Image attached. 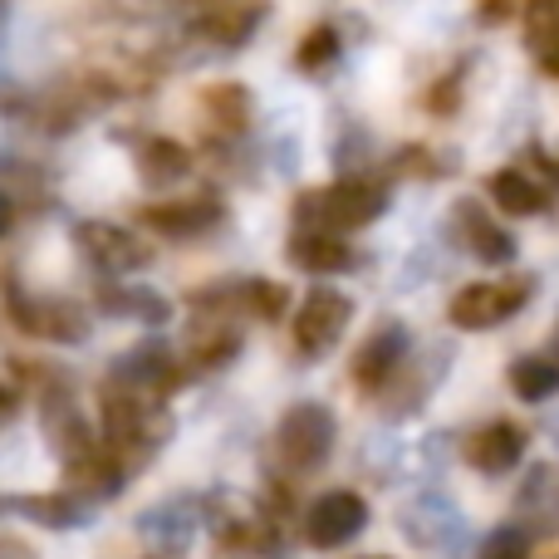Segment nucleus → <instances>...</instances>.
I'll use <instances>...</instances> for the list:
<instances>
[{"mask_svg": "<svg viewBox=\"0 0 559 559\" xmlns=\"http://www.w3.org/2000/svg\"><path fill=\"white\" fill-rule=\"evenodd\" d=\"M241 305H246V314H255V319H280L289 309V289L280 285V280H246Z\"/></svg>", "mask_w": 559, "mask_h": 559, "instance_id": "obj_18", "label": "nucleus"}, {"mask_svg": "<svg viewBox=\"0 0 559 559\" xmlns=\"http://www.w3.org/2000/svg\"><path fill=\"white\" fill-rule=\"evenodd\" d=\"M486 192H491V202L501 206L506 216H540L545 206H550V192H545L531 173H521V167H501V173L486 182Z\"/></svg>", "mask_w": 559, "mask_h": 559, "instance_id": "obj_13", "label": "nucleus"}, {"mask_svg": "<svg viewBox=\"0 0 559 559\" xmlns=\"http://www.w3.org/2000/svg\"><path fill=\"white\" fill-rule=\"evenodd\" d=\"M285 255L295 271H309V275H338L354 265V251H348L344 236L329 231V226H305V231H295Z\"/></svg>", "mask_w": 559, "mask_h": 559, "instance_id": "obj_12", "label": "nucleus"}, {"mask_svg": "<svg viewBox=\"0 0 559 559\" xmlns=\"http://www.w3.org/2000/svg\"><path fill=\"white\" fill-rule=\"evenodd\" d=\"M403 358H407V329L397 324V319H383V324L364 338V348L354 354V383L383 388L388 378L403 368Z\"/></svg>", "mask_w": 559, "mask_h": 559, "instance_id": "obj_8", "label": "nucleus"}, {"mask_svg": "<svg viewBox=\"0 0 559 559\" xmlns=\"http://www.w3.org/2000/svg\"><path fill=\"white\" fill-rule=\"evenodd\" d=\"M383 212H388V187L368 182V177H348V182L295 197V222L299 226H329V231H358V226L378 222Z\"/></svg>", "mask_w": 559, "mask_h": 559, "instance_id": "obj_1", "label": "nucleus"}, {"mask_svg": "<svg viewBox=\"0 0 559 559\" xmlns=\"http://www.w3.org/2000/svg\"><path fill=\"white\" fill-rule=\"evenodd\" d=\"M79 246L84 255L108 275H128V271H143L153 261V246H143L133 231L123 226H108V222H84L79 226Z\"/></svg>", "mask_w": 559, "mask_h": 559, "instance_id": "obj_7", "label": "nucleus"}, {"mask_svg": "<svg viewBox=\"0 0 559 559\" xmlns=\"http://www.w3.org/2000/svg\"><path fill=\"white\" fill-rule=\"evenodd\" d=\"M236 354H241V334H226V329L222 334H212V338H202V344L192 348V358L202 368H222L226 358H236Z\"/></svg>", "mask_w": 559, "mask_h": 559, "instance_id": "obj_22", "label": "nucleus"}, {"mask_svg": "<svg viewBox=\"0 0 559 559\" xmlns=\"http://www.w3.org/2000/svg\"><path fill=\"white\" fill-rule=\"evenodd\" d=\"M348 319H354V299H348L344 289H324V285L309 289L295 314V348L305 358H324L329 348L344 338Z\"/></svg>", "mask_w": 559, "mask_h": 559, "instance_id": "obj_4", "label": "nucleus"}, {"mask_svg": "<svg viewBox=\"0 0 559 559\" xmlns=\"http://www.w3.org/2000/svg\"><path fill=\"white\" fill-rule=\"evenodd\" d=\"M261 15H265V5H255V0H246V5H216L212 15H206V35H212L216 45H241V39L261 25Z\"/></svg>", "mask_w": 559, "mask_h": 559, "instance_id": "obj_17", "label": "nucleus"}, {"mask_svg": "<svg viewBox=\"0 0 559 559\" xmlns=\"http://www.w3.org/2000/svg\"><path fill=\"white\" fill-rule=\"evenodd\" d=\"M10 222H15V206H10V197L0 192V236L10 231Z\"/></svg>", "mask_w": 559, "mask_h": 559, "instance_id": "obj_25", "label": "nucleus"}, {"mask_svg": "<svg viewBox=\"0 0 559 559\" xmlns=\"http://www.w3.org/2000/svg\"><path fill=\"white\" fill-rule=\"evenodd\" d=\"M535 295V280H481V285H462L447 305V319L466 334H481V329H496L506 319H515Z\"/></svg>", "mask_w": 559, "mask_h": 559, "instance_id": "obj_3", "label": "nucleus"}, {"mask_svg": "<svg viewBox=\"0 0 559 559\" xmlns=\"http://www.w3.org/2000/svg\"><path fill=\"white\" fill-rule=\"evenodd\" d=\"M334 437H338V423L324 403H295L275 427V456L295 476L319 472L329 462V452H334Z\"/></svg>", "mask_w": 559, "mask_h": 559, "instance_id": "obj_2", "label": "nucleus"}, {"mask_svg": "<svg viewBox=\"0 0 559 559\" xmlns=\"http://www.w3.org/2000/svg\"><path fill=\"white\" fill-rule=\"evenodd\" d=\"M531 545H535V540H531V531H521V521H515V525H506V531L486 535L481 550H486V555H525Z\"/></svg>", "mask_w": 559, "mask_h": 559, "instance_id": "obj_23", "label": "nucleus"}, {"mask_svg": "<svg viewBox=\"0 0 559 559\" xmlns=\"http://www.w3.org/2000/svg\"><path fill=\"white\" fill-rule=\"evenodd\" d=\"M334 55H338V29H334V25H314L305 39H299L295 64H299V69H324Z\"/></svg>", "mask_w": 559, "mask_h": 559, "instance_id": "obj_20", "label": "nucleus"}, {"mask_svg": "<svg viewBox=\"0 0 559 559\" xmlns=\"http://www.w3.org/2000/svg\"><path fill=\"white\" fill-rule=\"evenodd\" d=\"M555 432H559V423H555Z\"/></svg>", "mask_w": 559, "mask_h": 559, "instance_id": "obj_28", "label": "nucleus"}, {"mask_svg": "<svg viewBox=\"0 0 559 559\" xmlns=\"http://www.w3.org/2000/svg\"><path fill=\"white\" fill-rule=\"evenodd\" d=\"M368 525V506L358 491H324L314 506L305 511V540L314 550H344L364 535Z\"/></svg>", "mask_w": 559, "mask_h": 559, "instance_id": "obj_5", "label": "nucleus"}, {"mask_svg": "<svg viewBox=\"0 0 559 559\" xmlns=\"http://www.w3.org/2000/svg\"><path fill=\"white\" fill-rule=\"evenodd\" d=\"M525 35H531V49H550L559 39V0H525Z\"/></svg>", "mask_w": 559, "mask_h": 559, "instance_id": "obj_19", "label": "nucleus"}, {"mask_svg": "<svg viewBox=\"0 0 559 559\" xmlns=\"http://www.w3.org/2000/svg\"><path fill=\"white\" fill-rule=\"evenodd\" d=\"M550 354L559 358V329H555V338H550Z\"/></svg>", "mask_w": 559, "mask_h": 559, "instance_id": "obj_27", "label": "nucleus"}, {"mask_svg": "<svg viewBox=\"0 0 559 559\" xmlns=\"http://www.w3.org/2000/svg\"><path fill=\"white\" fill-rule=\"evenodd\" d=\"M511 0H476V20L481 25H501V20H511Z\"/></svg>", "mask_w": 559, "mask_h": 559, "instance_id": "obj_24", "label": "nucleus"}, {"mask_svg": "<svg viewBox=\"0 0 559 559\" xmlns=\"http://www.w3.org/2000/svg\"><path fill=\"white\" fill-rule=\"evenodd\" d=\"M10 305H15V329L49 344H84L88 338V314L69 299H20V289H10Z\"/></svg>", "mask_w": 559, "mask_h": 559, "instance_id": "obj_6", "label": "nucleus"}, {"mask_svg": "<svg viewBox=\"0 0 559 559\" xmlns=\"http://www.w3.org/2000/svg\"><path fill=\"white\" fill-rule=\"evenodd\" d=\"M20 506H25V515H35L39 525H49V531H64L79 515L69 496H29V501H20Z\"/></svg>", "mask_w": 559, "mask_h": 559, "instance_id": "obj_21", "label": "nucleus"}, {"mask_svg": "<svg viewBox=\"0 0 559 559\" xmlns=\"http://www.w3.org/2000/svg\"><path fill=\"white\" fill-rule=\"evenodd\" d=\"M456 231H462L466 251H472L481 265H511L515 261V236L506 231L501 222H491L476 202H456Z\"/></svg>", "mask_w": 559, "mask_h": 559, "instance_id": "obj_11", "label": "nucleus"}, {"mask_svg": "<svg viewBox=\"0 0 559 559\" xmlns=\"http://www.w3.org/2000/svg\"><path fill=\"white\" fill-rule=\"evenodd\" d=\"M10 413H15V393H10V388H0V423H5Z\"/></svg>", "mask_w": 559, "mask_h": 559, "instance_id": "obj_26", "label": "nucleus"}, {"mask_svg": "<svg viewBox=\"0 0 559 559\" xmlns=\"http://www.w3.org/2000/svg\"><path fill=\"white\" fill-rule=\"evenodd\" d=\"M511 388L521 403H545V397H555L559 393V358H515Z\"/></svg>", "mask_w": 559, "mask_h": 559, "instance_id": "obj_15", "label": "nucleus"}, {"mask_svg": "<svg viewBox=\"0 0 559 559\" xmlns=\"http://www.w3.org/2000/svg\"><path fill=\"white\" fill-rule=\"evenodd\" d=\"M525 447H531L525 427H515V423H486L481 432L466 442V462H472L476 472H486V476H506V472H515V466H521Z\"/></svg>", "mask_w": 559, "mask_h": 559, "instance_id": "obj_10", "label": "nucleus"}, {"mask_svg": "<svg viewBox=\"0 0 559 559\" xmlns=\"http://www.w3.org/2000/svg\"><path fill=\"white\" fill-rule=\"evenodd\" d=\"M138 222L153 236H173V241H187V236H206L216 222H222V206L212 197H197V202H147L138 206Z\"/></svg>", "mask_w": 559, "mask_h": 559, "instance_id": "obj_9", "label": "nucleus"}, {"mask_svg": "<svg viewBox=\"0 0 559 559\" xmlns=\"http://www.w3.org/2000/svg\"><path fill=\"white\" fill-rule=\"evenodd\" d=\"M202 114L216 133H246L251 128V94H246V84H212L202 94Z\"/></svg>", "mask_w": 559, "mask_h": 559, "instance_id": "obj_14", "label": "nucleus"}, {"mask_svg": "<svg viewBox=\"0 0 559 559\" xmlns=\"http://www.w3.org/2000/svg\"><path fill=\"white\" fill-rule=\"evenodd\" d=\"M138 173L147 177V182H177V177H187V167H192V153H187L182 143H173V138H147V147L138 153Z\"/></svg>", "mask_w": 559, "mask_h": 559, "instance_id": "obj_16", "label": "nucleus"}]
</instances>
